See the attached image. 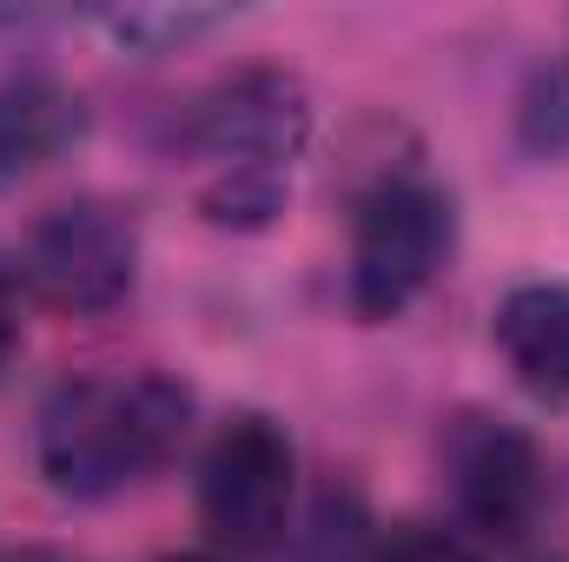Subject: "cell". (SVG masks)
Returning a JSON list of instances; mask_svg holds the SVG:
<instances>
[{
  "label": "cell",
  "instance_id": "12",
  "mask_svg": "<svg viewBox=\"0 0 569 562\" xmlns=\"http://www.w3.org/2000/svg\"><path fill=\"white\" fill-rule=\"evenodd\" d=\"M371 562H477V550L457 536V530H437V523H405L391 536H378V556Z\"/></svg>",
  "mask_w": 569,
  "mask_h": 562
},
{
  "label": "cell",
  "instance_id": "11",
  "mask_svg": "<svg viewBox=\"0 0 569 562\" xmlns=\"http://www.w3.org/2000/svg\"><path fill=\"white\" fill-rule=\"evenodd\" d=\"M226 13H199V7H127V13H107L100 27L120 40V47H140V53H159V47H172V40H192V33H206V27H219Z\"/></svg>",
  "mask_w": 569,
  "mask_h": 562
},
{
  "label": "cell",
  "instance_id": "15",
  "mask_svg": "<svg viewBox=\"0 0 569 562\" xmlns=\"http://www.w3.org/2000/svg\"><path fill=\"white\" fill-rule=\"evenodd\" d=\"M159 562H219V556H199V550H186V556H159Z\"/></svg>",
  "mask_w": 569,
  "mask_h": 562
},
{
  "label": "cell",
  "instance_id": "10",
  "mask_svg": "<svg viewBox=\"0 0 569 562\" xmlns=\"http://www.w3.org/2000/svg\"><path fill=\"white\" fill-rule=\"evenodd\" d=\"M378 556V536H371V516L358 510V496H325L305 523V543L298 562H371Z\"/></svg>",
  "mask_w": 569,
  "mask_h": 562
},
{
  "label": "cell",
  "instance_id": "8",
  "mask_svg": "<svg viewBox=\"0 0 569 562\" xmlns=\"http://www.w3.org/2000/svg\"><path fill=\"white\" fill-rule=\"evenodd\" d=\"M87 133L80 93H67L53 73H20L0 87V185L33 179L60 152H73Z\"/></svg>",
  "mask_w": 569,
  "mask_h": 562
},
{
  "label": "cell",
  "instance_id": "7",
  "mask_svg": "<svg viewBox=\"0 0 569 562\" xmlns=\"http://www.w3.org/2000/svg\"><path fill=\"white\" fill-rule=\"evenodd\" d=\"M510 378L550 404H569V279L517 284L490 324Z\"/></svg>",
  "mask_w": 569,
  "mask_h": 562
},
{
  "label": "cell",
  "instance_id": "5",
  "mask_svg": "<svg viewBox=\"0 0 569 562\" xmlns=\"http://www.w3.org/2000/svg\"><path fill=\"white\" fill-rule=\"evenodd\" d=\"M291 496H298V450L284 423L266 411H239L219 423L199 463V523L212 530L219 550L232 556H266L291 530Z\"/></svg>",
  "mask_w": 569,
  "mask_h": 562
},
{
  "label": "cell",
  "instance_id": "13",
  "mask_svg": "<svg viewBox=\"0 0 569 562\" xmlns=\"http://www.w3.org/2000/svg\"><path fill=\"white\" fill-rule=\"evenodd\" d=\"M13 344H20V272L0 252V371L13 364Z\"/></svg>",
  "mask_w": 569,
  "mask_h": 562
},
{
  "label": "cell",
  "instance_id": "2",
  "mask_svg": "<svg viewBox=\"0 0 569 562\" xmlns=\"http://www.w3.org/2000/svg\"><path fill=\"white\" fill-rule=\"evenodd\" d=\"M192 430V391L166 371L67 378L40 411V476L73 503H107L159 476Z\"/></svg>",
  "mask_w": 569,
  "mask_h": 562
},
{
  "label": "cell",
  "instance_id": "9",
  "mask_svg": "<svg viewBox=\"0 0 569 562\" xmlns=\"http://www.w3.org/2000/svg\"><path fill=\"white\" fill-rule=\"evenodd\" d=\"M517 140L543 159L569 152V60H550L530 73V87L517 100Z\"/></svg>",
  "mask_w": 569,
  "mask_h": 562
},
{
  "label": "cell",
  "instance_id": "14",
  "mask_svg": "<svg viewBox=\"0 0 569 562\" xmlns=\"http://www.w3.org/2000/svg\"><path fill=\"white\" fill-rule=\"evenodd\" d=\"M0 562H80V556H67V550H47V543H27V550H7Z\"/></svg>",
  "mask_w": 569,
  "mask_h": 562
},
{
  "label": "cell",
  "instance_id": "4",
  "mask_svg": "<svg viewBox=\"0 0 569 562\" xmlns=\"http://www.w3.org/2000/svg\"><path fill=\"white\" fill-rule=\"evenodd\" d=\"M13 272L60 318H107L140 279V219L100 192L60 199L33 219Z\"/></svg>",
  "mask_w": 569,
  "mask_h": 562
},
{
  "label": "cell",
  "instance_id": "1",
  "mask_svg": "<svg viewBox=\"0 0 569 562\" xmlns=\"http://www.w3.org/2000/svg\"><path fill=\"white\" fill-rule=\"evenodd\" d=\"M311 140V100L284 67H232L186 113L192 205L226 232H266Z\"/></svg>",
  "mask_w": 569,
  "mask_h": 562
},
{
  "label": "cell",
  "instance_id": "6",
  "mask_svg": "<svg viewBox=\"0 0 569 562\" xmlns=\"http://www.w3.org/2000/svg\"><path fill=\"white\" fill-rule=\"evenodd\" d=\"M457 516L490 536V543H517L523 530H537L543 496H550V470L530 430H517L510 418L490 411H457L437 436Z\"/></svg>",
  "mask_w": 569,
  "mask_h": 562
},
{
  "label": "cell",
  "instance_id": "3",
  "mask_svg": "<svg viewBox=\"0 0 569 562\" xmlns=\"http://www.w3.org/2000/svg\"><path fill=\"white\" fill-rule=\"evenodd\" d=\"M450 245H457L450 192L430 185L418 165H378L351 199V279H345L351 311L365 324L405 318L450 265Z\"/></svg>",
  "mask_w": 569,
  "mask_h": 562
}]
</instances>
